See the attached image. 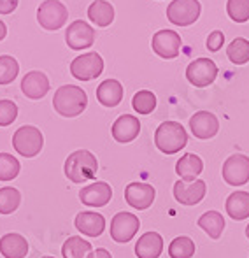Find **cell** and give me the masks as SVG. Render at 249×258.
Instances as JSON below:
<instances>
[{
    "label": "cell",
    "instance_id": "1",
    "mask_svg": "<svg viewBox=\"0 0 249 258\" xmlns=\"http://www.w3.org/2000/svg\"><path fill=\"white\" fill-rule=\"evenodd\" d=\"M97 170H99L97 156L88 150H77L70 153L63 165V172L67 179L75 184H82L93 179L97 176Z\"/></svg>",
    "mask_w": 249,
    "mask_h": 258
},
{
    "label": "cell",
    "instance_id": "2",
    "mask_svg": "<svg viewBox=\"0 0 249 258\" xmlns=\"http://www.w3.org/2000/svg\"><path fill=\"white\" fill-rule=\"evenodd\" d=\"M88 105V95L82 88L75 85H63L55 92L53 107L60 116L74 118L79 116Z\"/></svg>",
    "mask_w": 249,
    "mask_h": 258
},
{
    "label": "cell",
    "instance_id": "3",
    "mask_svg": "<svg viewBox=\"0 0 249 258\" xmlns=\"http://www.w3.org/2000/svg\"><path fill=\"white\" fill-rule=\"evenodd\" d=\"M154 144L165 155H174L188 144L185 126L178 121H163L154 132Z\"/></svg>",
    "mask_w": 249,
    "mask_h": 258
},
{
    "label": "cell",
    "instance_id": "4",
    "mask_svg": "<svg viewBox=\"0 0 249 258\" xmlns=\"http://www.w3.org/2000/svg\"><path fill=\"white\" fill-rule=\"evenodd\" d=\"M44 146V137L37 126L25 125L14 132L13 136V148L25 158H34L41 153Z\"/></svg>",
    "mask_w": 249,
    "mask_h": 258
},
{
    "label": "cell",
    "instance_id": "5",
    "mask_svg": "<svg viewBox=\"0 0 249 258\" xmlns=\"http://www.w3.org/2000/svg\"><path fill=\"white\" fill-rule=\"evenodd\" d=\"M104 71V60L99 53L90 51L85 54H79L70 63V74L79 81H92L99 78Z\"/></svg>",
    "mask_w": 249,
    "mask_h": 258
},
{
    "label": "cell",
    "instance_id": "6",
    "mask_svg": "<svg viewBox=\"0 0 249 258\" xmlns=\"http://www.w3.org/2000/svg\"><path fill=\"white\" fill-rule=\"evenodd\" d=\"M68 9L60 0H44L37 9V21L46 30H58L67 23Z\"/></svg>",
    "mask_w": 249,
    "mask_h": 258
},
{
    "label": "cell",
    "instance_id": "7",
    "mask_svg": "<svg viewBox=\"0 0 249 258\" xmlns=\"http://www.w3.org/2000/svg\"><path fill=\"white\" fill-rule=\"evenodd\" d=\"M200 11L202 7L198 0H172L167 7V18L178 27H188L198 20Z\"/></svg>",
    "mask_w": 249,
    "mask_h": 258
},
{
    "label": "cell",
    "instance_id": "8",
    "mask_svg": "<svg viewBox=\"0 0 249 258\" xmlns=\"http://www.w3.org/2000/svg\"><path fill=\"white\" fill-rule=\"evenodd\" d=\"M218 76V65L209 58H197L186 67V79L197 88L212 85Z\"/></svg>",
    "mask_w": 249,
    "mask_h": 258
},
{
    "label": "cell",
    "instance_id": "9",
    "mask_svg": "<svg viewBox=\"0 0 249 258\" xmlns=\"http://www.w3.org/2000/svg\"><path fill=\"white\" fill-rule=\"evenodd\" d=\"M140 221L135 214L132 213H118L111 220V237L114 242H120V244H126L133 239V235L139 232Z\"/></svg>",
    "mask_w": 249,
    "mask_h": 258
},
{
    "label": "cell",
    "instance_id": "10",
    "mask_svg": "<svg viewBox=\"0 0 249 258\" xmlns=\"http://www.w3.org/2000/svg\"><path fill=\"white\" fill-rule=\"evenodd\" d=\"M223 179L230 186H242L249 181V158L246 155H232L223 163Z\"/></svg>",
    "mask_w": 249,
    "mask_h": 258
},
{
    "label": "cell",
    "instance_id": "11",
    "mask_svg": "<svg viewBox=\"0 0 249 258\" xmlns=\"http://www.w3.org/2000/svg\"><path fill=\"white\" fill-rule=\"evenodd\" d=\"M65 41H67L68 48L75 49V51L88 49L95 42V30L86 21L75 20L74 23L68 25L67 32H65Z\"/></svg>",
    "mask_w": 249,
    "mask_h": 258
},
{
    "label": "cell",
    "instance_id": "12",
    "mask_svg": "<svg viewBox=\"0 0 249 258\" xmlns=\"http://www.w3.org/2000/svg\"><path fill=\"white\" fill-rule=\"evenodd\" d=\"M151 48L158 56L165 58V60L176 58L181 49V35L174 30H167V28L158 30L151 39Z\"/></svg>",
    "mask_w": 249,
    "mask_h": 258
},
{
    "label": "cell",
    "instance_id": "13",
    "mask_svg": "<svg viewBox=\"0 0 249 258\" xmlns=\"http://www.w3.org/2000/svg\"><path fill=\"white\" fill-rule=\"evenodd\" d=\"M205 191H207V186H205V181L202 179H195L193 183H185L179 179L174 184V197L183 206H197L205 197Z\"/></svg>",
    "mask_w": 249,
    "mask_h": 258
},
{
    "label": "cell",
    "instance_id": "14",
    "mask_svg": "<svg viewBox=\"0 0 249 258\" xmlns=\"http://www.w3.org/2000/svg\"><path fill=\"white\" fill-rule=\"evenodd\" d=\"M154 188L146 183H130L125 188V201L128 202L133 209L144 211L154 202Z\"/></svg>",
    "mask_w": 249,
    "mask_h": 258
},
{
    "label": "cell",
    "instance_id": "15",
    "mask_svg": "<svg viewBox=\"0 0 249 258\" xmlns=\"http://www.w3.org/2000/svg\"><path fill=\"white\" fill-rule=\"evenodd\" d=\"M190 128L197 139H211L218 134L219 121L212 112L209 111H198L191 116Z\"/></svg>",
    "mask_w": 249,
    "mask_h": 258
},
{
    "label": "cell",
    "instance_id": "16",
    "mask_svg": "<svg viewBox=\"0 0 249 258\" xmlns=\"http://www.w3.org/2000/svg\"><path fill=\"white\" fill-rule=\"evenodd\" d=\"M113 197V190L107 183L104 181H97L92 183L88 186H82L79 191V199H81L82 204L90 206V207H102Z\"/></svg>",
    "mask_w": 249,
    "mask_h": 258
},
{
    "label": "cell",
    "instance_id": "17",
    "mask_svg": "<svg viewBox=\"0 0 249 258\" xmlns=\"http://www.w3.org/2000/svg\"><path fill=\"white\" fill-rule=\"evenodd\" d=\"M21 92L28 99H42L49 92V79L44 72L41 71H30L21 79Z\"/></svg>",
    "mask_w": 249,
    "mask_h": 258
},
{
    "label": "cell",
    "instance_id": "18",
    "mask_svg": "<svg viewBox=\"0 0 249 258\" xmlns=\"http://www.w3.org/2000/svg\"><path fill=\"white\" fill-rule=\"evenodd\" d=\"M140 132V121L139 118L132 114H121L116 121L113 123V128H111V134H113L114 141L121 144L132 143Z\"/></svg>",
    "mask_w": 249,
    "mask_h": 258
},
{
    "label": "cell",
    "instance_id": "19",
    "mask_svg": "<svg viewBox=\"0 0 249 258\" xmlns=\"http://www.w3.org/2000/svg\"><path fill=\"white\" fill-rule=\"evenodd\" d=\"M75 228L88 237H99L106 230V218L93 211H81L75 216Z\"/></svg>",
    "mask_w": 249,
    "mask_h": 258
},
{
    "label": "cell",
    "instance_id": "20",
    "mask_svg": "<svg viewBox=\"0 0 249 258\" xmlns=\"http://www.w3.org/2000/svg\"><path fill=\"white\" fill-rule=\"evenodd\" d=\"M125 90L118 79H106L97 88V100L106 107H116L123 100Z\"/></svg>",
    "mask_w": 249,
    "mask_h": 258
},
{
    "label": "cell",
    "instance_id": "21",
    "mask_svg": "<svg viewBox=\"0 0 249 258\" xmlns=\"http://www.w3.org/2000/svg\"><path fill=\"white\" fill-rule=\"evenodd\" d=\"M163 251V239L158 232H146L135 244L137 258H158Z\"/></svg>",
    "mask_w": 249,
    "mask_h": 258
},
{
    "label": "cell",
    "instance_id": "22",
    "mask_svg": "<svg viewBox=\"0 0 249 258\" xmlns=\"http://www.w3.org/2000/svg\"><path fill=\"white\" fill-rule=\"evenodd\" d=\"M202 170H204V162H202L200 156L193 153L183 155L176 163V172L185 183H193L202 174Z\"/></svg>",
    "mask_w": 249,
    "mask_h": 258
},
{
    "label": "cell",
    "instance_id": "23",
    "mask_svg": "<svg viewBox=\"0 0 249 258\" xmlns=\"http://www.w3.org/2000/svg\"><path fill=\"white\" fill-rule=\"evenodd\" d=\"M0 253L6 258H25L28 242L21 234H6L0 237Z\"/></svg>",
    "mask_w": 249,
    "mask_h": 258
},
{
    "label": "cell",
    "instance_id": "24",
    "mask_svg": "<svg viewBox=\"0 0 249 258\" xmlns=\"http://www.w3.org/2000/svg\"><path fill=\"white\" fill-rule=\"evenodd\" d=\"M226 214H230L232 220H246L249 216V191L237 190L226 199Z\"/></svg>",
    "mask_w": 249,
    "mask_h": 258
},
{
    "label": "cell",
    "instance_id": "25",
    "mask_svg": "<svg viewBox=\"0 0 249 258\" xmlns=\"http://www.w3.org/2000/svg\"><path fill=\"white\" fill-rule=\"evenodd\" d=\"M88 18L97 27H107L114 20V7L107 0H95L88 7Z\"/></svg>",
    "mask_w": 249,
    "mask_h": 258
},
{
    "label": "cell",
    "instance_id": "26",
    "mask_svg": "<svg viewBox=\"0 0 249 258\" xmlns=\"http://www.w3.org/2000/svg\"><path fill=\"white\" fill-rule=\"evenodd\" d=\"M198 227L211 239H219L223 234V228H225V218L218 211H207L198 218Z\"/></svg>",
    "mask_w": 249,
    "mask_h": 258
},
{
    "label": "cell",
    "instance_id": "27",
    "mask_svg": "<svg viewBox=\"0 0 249 258\" xmlns=\"http://www.w3.org/2000/svg\"><path fill=\"white\" fill-rule=\"evenodd\" d=\"M93 251L92 242L86 239L79 237V235H72L62 246V255L63 258H88L90 253Z\"/></svg>",
    "mask_w": 249,
    "mask_h": 258
},
{
    "label": "cell",
    "instance_id": "28",
    "mask_svg": "<svg viewBox=\"0 0 249 258\" xmlns=\"http://www.w3.org/2000/svg\"><path fill=\"white\" fill-rule=\"evenodd\" d=\"M226 54H228L230 61L235 65H244L249 61V41L242 37L233 39L226 48Z\"/></svg>",
    "mask_w": 249,
    "mask_h": 258
},
{
    "label": "cell",
    "instance_id": "29",
    "mask_svg": "<svg viewBox=\"0 0 249 258\" xmlns=\"http://www.w3.org/2000/svg\"><path fill=\"white\" fill-rule=\"evenodd\" d=\"M21 194L13 186L0 188V214H13L20 207Z\"/></svg>",
    "mask_w": 249,
    "mask_h": 258
},
{
    "label": "cell",
    "instance_id": "30",
    "mask_svg": "<svg viewBox=\"0 0 249 258\" xmlns=\"http://www.w3.org/2000/svg\"><path fill=\"white\" fill-rule=\"evenodd\" d=\"M132 107L135 109L139 114H149V112L154 111L156 107V97H154L153 92L149 90H140L133 95L132 99Z\"/></svg>",
    "mask_w": 249,
    "mask_h": 258
},
{
    "label": "cell",
    "instance_id": "31",
    "mask_svg": "<svg viewBox=\"0 0 249 258\" xmlns=\"http://www.w3.org/2000/svg\"><path fill=\"white\" fill-rule=\"evenodd\" d=\"M169 255L172 258H191L195 255V242L186 235L176 237L169 246Z\"/></svg>",
    "mask_w": 249,
    "mask_h": 258
},
{
    "label": "cell",
    "instance_id": "32",
    "mask_svg": "<svg viewBox=\"0 0 249 258\" xmlns=\"http://www.w3.org/2000/svg\"><path fill=\"white\" fill-rule=\"evenodd\" d=\"M18 72H20V65H18L16 58L9 56V54H2L0 56V85L13 83Z\"/></svg>",
    "mask_w": 249,
    "mask_h": 258
},
{
    "label": "cell",
    "instance_id": "33",
    "mask_svg": "<svg viewBox=\"0 0 249 258\" xmlns=\"http://www.w3.org/2000/svg\"><path fill=\"white\" fill-rule=\"evenodd\" d=\"M20 162L9 153H0V181H13L20 174Z\"/></svg>",
    "mask_w": 249,
    "mask_h": 258
},
{
    "label": "cell",
    "instance_id": "34",
    "mask_svg": "<svg viewBox=\"0 0 249 258\" xmlns=\"http://www.w3.org/2000/svg\"><path fill=\"white\" fill-rule=\"evenodd\" d=\"M226 13L235 23H244L249 20V0H228Z\"/></svg>",
    "mask_w": 249,
    "mask_h": 258
},
{
    "label": "cell",
    "instance_id": "35",
    "mask_svg": "<svg viewBox=\"0 0 249 258\" xmlns=\"http://www.w3.org/2000/svg\"><path fill=\"white\" fill-rule=\"evenodd\" d=\"M18 116V105L13 100H0V126H7L16 119Z\"/></svg>",
    "mask_w": 249,
    "mask_h": 258
},
{
    "label": "cell",
    "instance_id": "36",
    "mask_svg": "<svg viewBox=\"0 0 249 258\" xmlns=\"http://www.w3.org/2000/svg\"><path fill=\"white\" fill-rule=\"evenodd\" d=\"M223 42H225V35H223V32L219 30H214L209 34L207 41H205V46H207L209 51H219V49L223 48Z\"/></svg>",
    "mask_w": 249,
    "mask_h": 258
},
{
    "label": "cell",
    "instance_id": "37",
    "mask_svg": "<svg viewBox=\"0 0 249 258\" xmlns=\"http://www.w3.org/2000/svg\"><path fill=\"white\" fill-rule=\"evenodd\" d=\"M18 7V0H0V14H11Z\"/></svg>",
    "mask_w": 249,
    "mask_h": 258
},
{
    "label": "cell",
    "instance_id": "38",
    "mask_svg": "<svg viewBox=\"0 0 249 258\" xmlns=\"http://www.w3.org/2000/svg\"><path fill=\"white\" fill-rule=\"evenodd\" d=\"M88 258H113V256H111V253L107 251V249L99 248V249H95V251L90 253V256H88Z\"/></svg>",
    "mask_w": 249,
    "mask_h": 258
},
{
    "label": "cell",
    "instance_id": "39",
    "mask_svg": "<svg viewBox=\"0 0 249 258\" xmlns=\"http://www.w3.org/2000/svg\"><path fill=\"white\" fill-rule=\"evenodd\" d=\"M7 35V27H6V23H4L2 20H0V41H2L4 37Z\"/></svg>",
    "mask_w": 249,
    "mask_h": 258
},
{
    "label": "cell",
    "instance_id": "40",
    "mask_svg": "<svg viewBox=\"0 0 249 258\" xmlns=\"http://www.w3.org/2000/svg\"><path fill=\"white\" fill-rule=\"evenodd\" d=\"M246 235H247V239H249V225L246 227Z\"/></svg>",
    "mask_w": 249,
    "mask_h": 258
},
{
    "label": "cell",
    "instance_id": "41",
    "mask_svg": "<svg viewBox=\"0 0 249 258\" xmlns=\"http://www.w3.org/2000/svg\"><path fill=\"white\" fill-rule=\"evenodd\" d=\"M42 258H55V256H42Z\"/></svg>",
    "mask_w": 249,
    "mask_h": 258
}]
</instances>
